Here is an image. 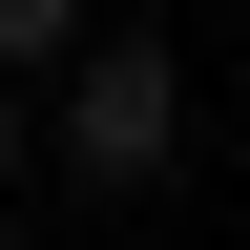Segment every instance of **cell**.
Instances as JSON below:
<instances>
[{
  "mask_svg": "<svg viewBox=\"0 0 250 250\" xmlns=\"http://www.w3.org/2000/svg\"><path fill=\"white\" fill-rule=\"evenodd\" d=\"M42 146H62L83 188H167V146H188V83H167V42H83Z\"/></svg>",
  "mask_w": 250,
  "mask_h": 250,
  "instance_id": "obj_1",
  "label": "cell"
},
{
  "mask_svg": "<svg viewBox=\"0 0 250 250\" xmlns=\"http://www.w3.org/2000/svg\"><path fill=\"white\" fill-rule=\"evenodd\" d=\"M0 167H21V62H0Z\"/></svg>",
  "mask_w": 250,
  "mask_h": 250,
  "instance_id": "obj_3",
  "label": "cell"
},
{
  "mask_svg": "<svg viewBox=\"0 0 250 250\" xmlns=\"http://www.w3.org/2000/svg\"><path fill=\"white\" fill-rule=\"evenodd\" d=\"M0 62H83V0H0Z\"/></svg>",
  "mask_w": 250,
  "mask_h": 250,
  "instance_id": "obj_2",
  "label": "cell"
}]
</instances>
